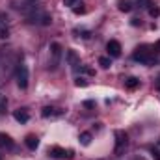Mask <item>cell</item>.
<instances>
[{
    "mask_svg": "<svg viewBox=\"0 0 160 160\" xmlns=\"http://www.w3.org/2000/svg\"><path fill=\"white\" fill-rule=\"evenodd\" d=\"M149 15H151V17H158L160 9H158V8H149Z\"/></svg>",
    "mask_w": 160,
    "mask_h": 160,
    "instance_id": "22",
    "label": "cell"
},
{
    "mask_svg": "<svg viewBox=\"0 0 160 160\" xmlns=\"http://www.w3.org/2000/svg\"><path fill=\"white\" fill-rule=\"evenodd\" d=\"M77 2H78V0H63V4H65V6H73V8L77 6Z\"/></svg>",
    "mask_w": 160,
    "mask_h": 160,
    "instance_id": "24",
    "label": "cell"
},
{
    "mask_svg": "<svg viewBox=\"0 0 160 160\" xmlns=\"http://www.w3.org/2000/svg\"><path fill=\"white\" fill-rule=\"evenodd\" d=\"M153 47L149 45H142V47H136L134 54H132V60L134 62H140V63H145V65H151L153 63Z\"/></svg>",
    "mask_w": 160,
    "mask_h": 160,
    "instance_id": "2",
    "label": "cell"
},
{
    "mask_svg": "<svg viewBox=\"0 0 160 160\" xmlns=\"http://www.w3.org/2000/svg\"><path fill=\"white\" fill-rule=\"evenodd\" d=\"M48 157L50 158H56V160H65L67 158H73V151H65L62 147H50L48 149Z\"/></svg>",
    "mask_w": 160,
    "mask_h": 160,
    "instance_id": "4",
    "label": "cell"
},
{
    "mask_svg": "<svg viewBox=\"0 0 160 160\" xmlns=\"http://www.w3.org/2000/svg\"><path fill=\"white\" fill-rule=\"evenodd\" d=\"M118 8H119V11L123 13H128V11H132V2L130 0H118Z\"/></svg>",
    "mask_w": 160,
    "mask_h": 160,
    "instance_id": "13",
    "label": "cell"
},
{
    "mask_svg": "<svg viewBox=\"0 0 160 160\" xmlns=\"http://www.w3.org/2000/svg\"><path fill=\"white\" fill-rule=\"evenodd\" d=\"M114 134H116V155H121L123 149H125L127 143H128V138H127V134H125L123 130H116Z\"/></svg>",
    "mask_w": 160,
    "mask_h": 160,
    "instance_id": "5",
    "label": "cell"
},
{
    "mask_svg": "<svg viewBox=\"0 0 160 160\" xmlns=\"http://www.w3.org/2000/svg\"><path fill=\"white\" fill-rule=\"evenodd\" d=\"M153 50H155V52H160V41H157V43H155V47H153Z\"/></svg>",
    "mask_w": 160,
    "mask_h": 160,
    "instance_id": "27",
    "label": "cell"
},
{
    "mask_svg": "<svg viewBox=\"0 0 160 160\" xmlns=\"http://www.w3.org/2000/svg\"><path fill=\"white\" fill-rule=\"evenodd\" d=\"M73 11H75V15H84V13H86V6H84V4H77V6L73 8Z\"/></svg>",
    "mask_w": 160,
    "mask_h": 160,
    "instance_id": "17",
    "label": "cell"
},
{
    "mask_svg": "<svg viewBox=\"0 0 160 160\" xmlns=\"http://www.w3.org/2000/svg\"><path fill=\"white\" fill-rule=\"evenodd\" d=\"M93 104H95V102H93V101H86V102H84V106H86V108H91V106H93Z\"/></svg>",
    "mask_w": 160,
    "mask_h": 160,
    "instance_id": "26",
    "label": "cell"
},
{
    "mask_svg": "<svg viewBox=\"0 0 160 160\" xmlns=\"http://www.w3.org/2000/svg\"><path fill=\"white\" fill-rule=\"evenodd\" d=\"M0 147H4V149H13L15 147V142L11 140V136H8V134H0Z\"/></svg>",
    "mask_w": 160,
    "mask_h": 160,
    "instance_id": "9",
    "label": "cell"
},
{
    "mask_svg": "<svg viewBox=\"0 0 160 160\" xmlns=\"http://www.w3.org/2000/svg\"><path fill=\"white\" fill-rule=\"evenodd\" d=\"M106 50H108V56H112V58H119L121 56V43L119 41H116V39L108 41Z\"/></svg>",
    "mask_w": 160,
    "mask_h": 160,
    "instance_id": "7",
    "label": "cell"
},
{
    "mask_svg": "<svg viewBox=\"0 0 160 160\" xmlns=\"http://www.w3.org/2000/svg\"><path fill=\"white\" fill-rule=\"evenodd\" d=\"M130 24H132V26H138V24H140V21H138V19H132V22H130Z\"/></svg>",
    "mask_w": 160,
    "mask_h": 160,
    "instance_id": "28",
    "label": "cell"
},
{
    "mask_svg": "<svg viewBox=\"0 0 160 160\" xmlns=\"http://www.w3.org/2000/svg\"><path fill=\"white\" fill-rule=\"evenodd\" d=\"M77 71H80V73H86V75H95V71H93L91 67H88V65H80Z\"/></svg>",
    "mask_w": 160,
    "mask_h": 160,
    "instance_id": "18",
    "label": "cell"
},
{
    "mask_svg": "<svg viewBox=\"0 0 160 160\" xmlns=\"http://www.w3.org/2000/svg\"><path fill=\"white\" fill-rule=\"evenodd\" d=\"M6 106H8V99H6L4 95H0V114L6 110Z\"/></svg>",
    "mask_w": 160,
    "mask_h": 160,
    "instance_id": "19",
    "label": "cell"
},
{
    "mask_svg": "<svg viewBox=\"0 0 160 160\" xmlns=\"http://www.w3.org/2000/svg\"><path fill=\"white\" fill-rule=\"evenodd\" d=\"M41 116H43L45 119H48V118H62V116H63V110H60V108H56V106H45V108L41 110Z\"/></svg>",
    "mask_w": 160,
    "mask_h": 160,
    "instance_id": "6",
    "label": "cell"
},
{
    "mask_svg": "<svg viewBox=\"0 0 160 160\" xmlns=\"http://www.w3.org/2000/svg\"><path fill=\"white\" fill-rule=\"evenodd\" d=\"M67 62L71 63L73 69H78L80 67V60H78V56H77L75 50H67Z\"/></svg>",
    "mask_w": 160,
    "mask_h": 160,
    "instance_id": "10",
    "label": "cell"
},
{
    "mask_svg": "<svg viewBox=\"0 0 160 160\" xmlns=\"http://www.w3.org/2000/svg\"><path fill=\"white\" fill-rule=\"evenodd\" d=\"M0 38L2 39H8L9 38V30L8 28H0Z\"/></svg>",
    "mask_w": 160,
    "mask_h": 160,
    "instance_id": "21",
    "label": "cell"
},
{
    "mask_svg": "<svg viewBox=\"0 0 160 160\" xmlns=\"http://www.w3.org/2000/svg\"><path fill=\"white\" fill-rule=\"evenodd\" d=\"M15 80H17V86L21 89H26L28 88V80H30V75H28V67L26 65H19L17 71H15Z\"/></svg>",
    "mask_w": 160,
    "mask_h": 160,
    "instance_id": "3",
    "label": "cell"
},
{
    "mask_svg": "<svg viewBox=\"0 0 160 160\" xmlns=\"http://www.w3.org/2000/svg\"><path fill=\"white\" fill-rule=\"evenodd\" d=\"M13 118H15V121H19V123H28V119H30L26 108H19V110H15V112H13Z\"/></svg>",
    "mask_w": 160,
    "mask_h": 160,
    "instance_id": "8",
    "label": "cell"
},
{
    "mask_svg": "<svg viewBox=\"0 0 160 160\" xmlns=\"http://www.w3.org/2000/svg\"><path fill=\"white\" fill-rule=\"evenodd\" d=\"M151 157H153V160H160V151L158 149H151Z\"/></svg>",
    "mask_w": 160,
    "mask_h": 160,
    "instance_id": "23",
    "label": "cell"
},
{
    "mask_svg": "<svg viewBox=\"0 0 160 160\" xmlns=\"http://www.w3.org/2000/svg\"><path fill=\"white\" fill-rule=\"evenodd\" d=\"M99 65H101L102 69H108V67L112 65V60H110L108 56H101V58H99Z\"/></svg>",
    "mask_w": 160,
    "mask_h": 160,
    "instance_id": "15",
    "label": "cell"
},
{
    "mask_svg": "<svg viewBox=\"0 0 160 160\" xmlns=\"http://www.w3.org/2000/svg\"><path fill=\"white\" fill-rule=\"evenodd\" d=\"M138 4H142V6H151V0H136Z\"/></svg>",
    "mask_w": 160,
    "mask_h": 160,
    "instance_id": "25",
    "label": "cell"
},
{
    "mask_svg": "<svg viewBox=\"0 0 160 160\" xmlns=\"http://www.w3.org/2000/svg\"><path fill=\"white\" fill-rule=\"evenodd\" d=\"M78 140H80L82 145H89V143H91V134H89V132H82Z\"/></svg>",
    "mask_w": 160,
    "mask_h": 160,
    "instance_id": "16",
    "label": "cell"
},
{
    "mask_svg": "<svg viewBox=\"0 0 160 160\" xmlns=\"http://www.w3.org/2000/svg\"><path fill=\"white\" fill-rule=\"evenodd\" d=\"M125 86H127L128 89H136V88L140 86V78H136V77H128V78L125 80Z\"/></svg>",
    "mask_w": 160,
    "mask_h": 160,
    "instance_id": "14",
    "label": "cell"
},
{
    "mask_svg": "<svg viewBox=\"0 0 160 160\" xmlns=\"http://www.w3.org/2000/svg\"><path fill=\"white\" fill-rule=\"evenodd\" d=\"M26 19H28V22L39 24V26H48V24L52 22V17H50L45 9L38 8V6H32L30 13H26Z\"/></svg>",
    "mask_w": 160,
    "mask_h": 160,
    "instance_id": "1",
    "label": "cell"
},
{
    "mask_svg": "<svg viewBox=\"0 0 160 160\" xmlns=\"http://www.w3.org/2000/svg\"><path fill=\"white\" fill-rule=\"evenodd\" d=\"M50 52H52V56H54L52 65H56L58 60H60V56H62V45H60V43H52V45H50Z\"/></svg>",
    "mask_w": 160,
    "mask_h": 160,
    "instance_id": "11",
    "label": "cell"
},
{
    "mask_svg": "<svg viewBox=\"0 0 160 160\" xmlns=\"http://www.w3.org/2000/svg\"><path fill=\"white\" fill-rule=\"evenodd\" d=\"M158 145H160V142H158Z\"/></svg>",
    "mask_w": 160,
    "mask_h": 160,
    "instance_id": "29",
    "label": "cell"
},
{
    "mask_svg": "<svg viewBox=\"0 0 160 160\" xmlns=\"http://www.w3.org/2000/svg\"><path fill=\"white\" fill-rule=\"evenodd\" d=\"M75 84H77L78 88H86V86H88V80H86V78H82V77H78V78L75 80Z\"/></svg>",
    "mask_w": 160,
    "mask_h": 160,
    "instance_id": "20",
    "label": "cell"
},
{
    "mask_svg": "<svg viewBox=\"0 0 160 160\" xmlns=\"http://www.w3.org/2000/svg\"><path fill=\"white\" fill-rule=\"evenodd\" d=\"M24 143H26V147H28V149H32V151H34V149L39 145V138H38V136H34V134H28V136H26V140H24Z\"/></svg>",
    "mask_w": 160,
    "mask_h": 160,
    "instance_id": "12",
    "label": "cell"
}]
</instances>
